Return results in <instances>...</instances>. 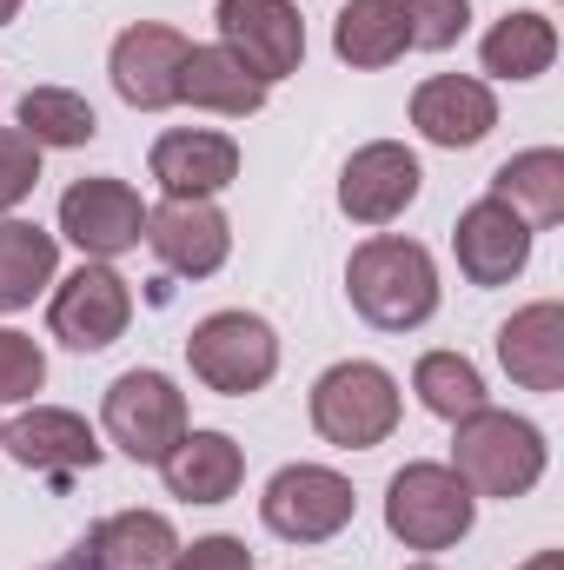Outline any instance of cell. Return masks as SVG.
<instances>
[{
  "label": "cell",
  "instance_id": "6da1fadb",
  "mask_svg": "<svg viewBox=\"0 0 564 570\" xmlns=\"http://www.w3.org/2000/svg\"><path fill=\"white\" fill-rule=\"evenodd\" d=\"M346 292H352V312L379 332H412L438 312V266L419 239H399V233H379L366 239L352 259H346Z\"/></svg>",
  "mask_w": 564,
  "mask_h": 570
},
{
  "label": "cell",
  "instance_id": "7a4b0ae2",
  "mask_svg": "<svg viewBox=\"0 0 564 570\" xmlns=\"http://www.w3.org/2000/svg\"><path fill=\"white\" fill-rule=\"evenodd\" d=\"M545 431L532 419H512V412H471L458 419V438H451V471L471 484V498H525L538 478H545Z\"/></svg>",
  "mask_w": 564,
  "mask_h": 570
},
{
  "label": "cell",
  "instance_id": "3957f363",
  "mask_svg": "<svg viewBox=\"0 0 564 570\" xmlns=\"http://www.w3.org/2000/svg\"><path fill=\"white\" fill-rule=\"evenodd\" d=\"M399 379L372 358H346L312 385V431L339 451H372L399 431Z\"/></svg>",
  "mask_w": 564,
  "mask_h": 570
},
{
  "label": "cell",
  "instance_id": "277c9868",
  "mask_svg": "<svg viewBox=\"0 0 564 570\" xmlns=\"http://www.w3.org/2000/svg\"><path fill=\"white\" fill-rule=\"evenodd\" d=\"M186 365L206 392L220 399H246L260 385H273L280 372V332L260 318V312H213L193 325L186 338Z\"/></svg>",
  "mask_w": 564,
  "mask_h": 570
},
{
  "label": "cell",
  "instance_id": "5b68a950",
  "mask_svg": "<svg viewBox=\"0 0 564 570\" xmlns=\"http://www.w3.org/2000/svg\"><path fill=\"white\" fill-rule=\"evenodd\" d=\"M471 518H478V498L451 464H406L386 484V531L406 551H451L471 531Z\"/></svg>",
  "mask_w": 564,
  "mask_h": 570
},
{
  "label": "cell",
  "instance_id": "8992f818",
  "mask_svg": "<svg viewBox=\"0 0 564 570\" xmlns=\"http://www.w3.org/2000/svg\"><path fill=\"white\" fill-rule=\"evenodd\" d=\"M100 425L107 438L134 458V464H159L179 431H186V392L166 379V372H120L107 385V405H100Z\"/></svg>",
  "mask_w": 564,
  "mask_h": 570
},
{
  "label": "cell",
  "instance_id": "52a82bcc",
  "mask_svg": "<svg viewBox=\"0 0 564 570\" xmlns=\"http://www.w3.org/2000/svg\"><path fill=\"white\" fill-rule=\"evenodd\" d=\"M352 504L359 498H352V484L339 471H325V464H285V471H273V484L260 498V518L285 544H325V538H339L352 524Z\"/></svg>",
  "mask_w": 564,
  "mask_h": 570
},
{
  "label": "cell",
  "instance_id": "ba28073f",
  "mask_svg": "<svg viewBox=\"0 0 564 570\" xmlns=\"http://www.w3.org/2000/svg\"><path fill=\"white\" fill-rule=\"evenodd\" d=\"M220 47L253 73V80H285L305 60V20L292 0H220Z\"/></svg>",
  "mask_w": 564,
  "mask_h": 570
},
{
  "label": "cell",
  "instance_id": "9c48e42d",
  "mask_svg": "<svg viewBox=\"0 0 564 570\" xmlns=\"http://www.w3.org/2000/svg\"><path fill=\"white\" fill-rule=\"evenodd\" d=\"M127 318H134V285L120 279L107 259H87L74 279H60L54 305H47L54 338L74 345V352H107L127 332Z\"/></svg>",
  "mask_w": 564,
  "mask_h": 570
},
{
  "label": "cell",
  "instance_id": "30bf717a",
  "mask_svg": "<svg viewBox=\"0 0 564 570\" xmlns=\"http://www.w3.org/2000/svg\"><path fill=\"white\" fill-rule=\"evenodd\" d=\"M60 233L87 259H120L146 239V206L127 179H74L60 193Z\"/></svg>",
  "mask_w": 564,
  "mask_h": 570
},
{
  "label": "cell",
  "instance_id": "8fae6325",
  "mask_svg": "<svg viewBox=\"0 0 564 570\" xmlns=\"http://www.w3.org/2000/svg\"><path fill=\"white\" fill-rule=\"evenodd\" d=\"M146 246L173 279H213L233 253V226L213 199H166L146 213Z\"/></svg>",
  "mask_w": 564,
  "mask_h": 570
},
{
  "label": "cell",
  "instance_id": "7c38bea8",
  "mask_svg": "<svg viewBox=\"0 0 564 570\" xmlns=\"http://www.w3.org/2000/svg\"><path fill=\"white\" fill-rule=\"evenodd\" d=\"M186 53H193V40H186L179 27H159V20L127 27V33L114 40V60H107L114 94H120L127 107H140V114L173 107V100H179V67H186Z\"/></svg>",
  "mask_w": 564,
  "mask_h": 570
},
{
  "label": "cell",
  "instance_id": "4fadbf2b",
  "mask_svg": "<svg viewBox=\"0 0 564 570\" xmlns=\"http://www.w3.org/2000/svg\"><path fill=\"white\" fill-rule=\"evenodd\" d=\"M419 179L425 173L412 159V146L372 140V146H359L346 159V173H339V213L359 219V226H392L419 199Z\"/></svg>",
  "mask_w": 564,
  "mask_h": 570
},
{
  "label": "cell",
  "instance_id": "5bb4252c",
  "mask_svg": "<svg viewBox=\"0 0 564 570\" xmlns=\"http://www.w3.org/2000/svg\"><path fill=\"white\" fill-rule=\"evenodd\" d=\"M451 253H458V273L471 285H512L525 273V259H532V226L505 206V199H478V206H465L458 213V226H451Z\"/></svg>",
  "mask_w": 564,
  "mask_h": 570
},
{
  "label": "cell",
  "instance_id": "9a60e30c",
  "mask_svg": "<svg viewBox=\"0 0 564 570\" xmlns=\"http://www.w3.org/2000/svg\"><path fill=\"white\" fill-rule=\"evenodd\" d=\"M0 451L27 471H47V478H74V471H94L100 464V438L80 412H60V405H33L20 412L13 425H0Z\"/></svg>",
  "mask_w": 564,
  "mask_h": 570
},
{
  "label": "cell",
  "instance_id": "2e32d148",
  "mask_svg": "<svg viewBox=\"0 0 564 570\" xmlns=\"http://www.w3.org/2000/svg\"><path fill=\"white\" fill-rule=\"evenodd\" d=\"M412 127L431 146H445V153H465V146H478L498 127V100L471 73H431L412 94Z\"/></svg>",
  "mask_w": 564,
  "mask_h": 570
},
{
  "label": "cell",
  "instance_id": "e0dca14e",
  "mask_svg": "<svg viewBox=\"0 0 564 570\" xmlns=\"http://www.w3.org/2000/svg\"><path fill=\"white\" fill-rule=\"evenodd\" d=\"M153 179L166 186V199H213L240 179V146L226 134H206V127H179V134H159L153 140Z\"/></svg>",
  "mask_w": 564,
  "mask_h": 570
},
{
  "label": "cell",
  "instance_id": "ac0fdd59",
  "mask_svg": "<svg viewBox=\"0 0 564 570\" xmlns=\"http://www.w3.org/2000/svg\"><path fill=\"white\" fill-rule=\"evenodd\" d=\"M498 365L525 392H558L564 385V305L538 298L498 325Z\"/></svg>",
  "mask_w": 564,
  "mask_h": 570
},
{
  "label": "cell",
  "instance_id": "d6986e66",
  "mask_svg": "<svg viewBox=\"0 0 564 570\" xmlns=\"http://www.w3.org/2000/svg\"><path fill=\"white\" fill-rule=\"evenodd\" d=\"M159 471L179 504H226L246 478V451L226 431H179V444L159 458Z\"/></svg>",
  "mask_w": 564,
  "mask_h": 570
},
{
  "label": "cell",
  "instance_id": "ffe728a7",
  "mask_svg": "<svg viewBox=\"0 0 564 570\" xmlns=\"http://www.w3.org/2000/svg\"><path fill=\"white\" fill-rule=\"evenodd\" d=\"M173 551H179V538H173L166 511H114L80 538L74 558L87 570H166Z\"/></svg>",
  "mask_w": 564,
  "mask_h": 570
},
{
  "label": "cell",
  "instance_id": "44dd1931",
  "mask_svg": "<svg viewBox=\"0 0 564 570\" xmlns=\"http://www.w3.org/2000/svg\"><path fill=\"white\" fill-rule=\"evenodd\" d=\"M266 80H253L226 47H193L186 67H179V100L186 107H206V114H226V120H246L266 107Z\"/></svg>",
  "mask_w": 564,
  "mask_h": 570
},
{
  "label": "cell",
  "instance_id": "7402d4cb",
  "mask_svg": "<svg viewBox=\"0 0 564 570\" xmlns=\"http://www.w3.org/2000/svg\"><path fill=\"white\" fill-rule=\"evenodd\" d=\"M412 33H406V13L399 0H346L339 20H332V53L359 73H379L392 60H406Z\"/></svg>",
  "mask_w": 564,
  "mask_h": 570
},
{
  "label": "cell",
  "instance_id": "603a6c76",
  "mask_svg": "<svg viewBox=\"0 0 564 570\" xmlns=\"http://www.w3.org/2000/svg\"><path fill=\"white\" fill-rule=\"evenodd\" d=\"M492 199H505L525 226H558L564 219V153L558 146L512 153V159L492 173Z\"/></svg>",
  "mask_w": 564,
  "mask_h": 570
},
{
  "label": "cell",
  "instance_id": "cb8c5ba5",
  "mask_svg": "<svg viewBox=\"0 0 564 570\" xmlns=\"http://www.w3.org/2000/svg\"><path fill=\"white\" fill-rule=\"evenodd\" d=\"M478 60H485L492 80H538V73H552V60H558V27H552L545 13L518 7V13H505V20H492Z\"/></svg>",
  "mask_w": 564,
  "mask_h": 570
},
{
  "label": "cell",
  "instance_id": "d4e9b609",
  "mask_svg": "<svg viewBox=\"0 0 564 570\" xmlns=\"http://www.w3.org/2000/svg\"><path fill=\"white\" fill-rule=\"evenodd\" d=\"M60 266V239L33 219H0V312L33 305Z\"/></svg>",
  "mask_w": 564,
  "mask_h": 570
},
{
  "label": "cell",
  "instance_id": "484cf974",
  "mask_svg": "<svg viewBox=\"0 0 564 570\" xmlns=\"http://www.w3.org/2000/svg\"><path fill=\"white\" fill-rule=\"evenodd\" d=\"M412 392H419L425 412L445 419V425H458V419H471V412L492 405L485 399V379H478V365L465 352H425L419 365H412Z\"/></svg>",
  "mask_w": 564,
  "mask_h": 570
},
{
  "label": "cell",
  "instance_id": "4316f807",
  "mask_svg": "<svg viewBox=\"0 0 564 570\" xmlns=\"http://www.w3.org/2000/svg\"><path fill=\"white\" fill-rule=\"evenodd\" d=\"M20 134L40 146H87L100 134V120H94V107L80 100V94H67V87H27L20 94Z\"/></svg>",
  "mask_w": 564,
  "mask_h": 570
},
{
  "label": "cell",
  "instance_id": "83f0119b",
  "mask_svg": "<svg viewBox=\"0 0 564 570\" xmlns=\"http://www.w3.org/2000/svg\"><path fill=\"white\" fill-rule=\"evenodd\" d=\"M399 13H406L412 47H425V53L458 47V33L471 27V0H399Z\"/></svg>",
  "mask_w": 564,
  "mask_h": 570
},
{
  "label": "cell",
  "instance_id": "f1b7e54d",
  "mask_svg": "<svg viewBox=\"0 0 564 570\" xmlns=\"http://www.w3.org/2000/svg\"><path fill=\"white\" fill-rule=\"evenodd\" d=\"M40 385H47V358H40V345H33L27 332L0 325V405L33 399Z\"/></svg>",
  "mask_w": 564,
  "mask_h": 570
},
{
  "label": "cell",
  "instance_id": "f546056e",
  "mask_svg": "<svg viewBox=\"0 0 564 570\" xmlns=\"http://www.w3.org/2000/svg\"><path fill=\"white\" fill-rule=\"evenodd\" d=\"M33 186H40V146L20 127H0V213H13Z\"/></svg>",
  "mask_w": 564,
  "mask_h": 570
},
{
  "label": "cell",
  "instance_id": "4dcf8cb0",
  "mask_svg": "<svg viewBox=\"0 0 564 570\" xmlns=\"http://www.w3.org/2000/svg\"><path fill=\"white\" fill-rule=\"evenodd\" d=\"M166 570H253V551H246L240 538L213 531V538H193V544H179Z\"/></svg>",
  "mask_w": 564,
  "mask_h": 570
},
{
  "label": "cell",
  "instance_id": "1f68e13d",
  "mask_svg": "<svg viewBox=\"0 0 564 570\" xmlns=\"http://www.w3.org/2000/svg\"><path fill=\"white\" fill-rule=\"evenodd\" d=\"M518 570H564V558H558V551H538L532 564H518Z\"/></svg>",
  "mask_w": 564,
  "mask_h": 570
},
{
  "label": "cell",
  "instance_id": "d6a6232c",
  "mask_svg": "<svg viewBox=\"0 0 564 570\" xmlns=\"http://www.w3.org/2000/svg\"><path fill=\"white\" fill-rule=\"evenodd\" d=\"M13 13H20V0H0V27H7V20H13Z\"/></svg>",
  "mask_w": 564,
  "mask_h": 570
},
{
  "label": "cell",
  "instance_id": "836d02e7",
  "mask_svg": "<svg viewBox=\"0 0 564 570\" xmlns=\"http://www.w3.org/2000/svg\"><path fill=\"white\" fill-rule=\"evenodd\" d=\"M47 570H87V564H80V558H67V564H47Z\"/></svg>",
  "mask_w": 564,
  "mask_h": 570
},
{
  "label": "cell",
  "instance_id": "e575fe53",
  "mask_svg": "<svg viewBox=\"0 0 564 570\" xmlns=\"http://www.w3.org/2000/svg\"><path fill=\"white\" fill-rule=\"evenodd\" d=\"M412 570H438V564H412Z\"/></svg>",
  "mask_w": 564,
  "mask_h": 570
}]
</instances>
